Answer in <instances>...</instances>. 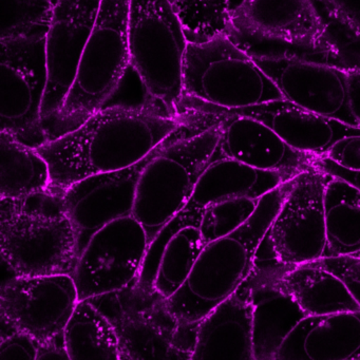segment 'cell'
I'll return each instance as SVG.
<instances>
[{
	"label": "cell",
	"mask_w": 360,
	"mask_h": 360,
	"mask_svg": "<svg viewBox=\"0 0 360 360\" xmlns=\"http://www.w3.org/2000/svg\"><path fill=\"white\" fill-rule=\"evenodd\" d=\"M323 158L345 169L360 172V136L341 139L330 147Z\"/></svg>",
	"instance_id": "836d02e7"
},
{
	"label": "cell",
	"mask_w": 360,
	"mask_h": 360,
	"mask_svg": "<svg viewBox=\"0 0 360 360\" xmlns=\"http://www.w3.org/2000/svg\"><path fill=\"white\" fill-rule=\"evenodd\" d=\"M252 271L290 296L307 317L360 309L343 282L321 267L305 263L266 269L254 266Z\"/></svg>",
	"instance_id": "7402d4cb"
},
{
	"label": "cell",
	"mask_w": 360,
	"mask_h": 360,
	"mask_svg": "<svg viewBox=\"0 0 360 360\" xmlns=\"http://www.w3.org/2000/svg\"><path fill=\"white\" fill-rule=\"evenodd\" d=\"M260 200L233 198L208 205L202 214L198 229L205 243L237 231L254 214Z\"/></svg>",
	"instance_id": "4dcf8cb0"
},
{
	"label": "cell",
	"mask_w": 360,
	"mask_h": 360,
	"mask_svg": "<svg viewBox=\"0 0 360 360\" xmlns=\"http://www.w3.org/2000/svg\"><path fill=\"white\" fill-rule=\"evenodd\" d=\"M148 248L146 231L132 216L96 231L71 275L79 301L123 290L139 280Z\"/></svg>",
	"instance_id": "5bb4252c"
},
{
	"label": "cell",
	"mask_w": 360,
	"mask_h": 360,
	"mask_svg": "<svg viewBox=\"0 0 360 360\" xmlns=\"http://www.w3.org/2000/svg\"><path fill=\"white\" fill-rule=\"evenodd\" d=\"M89 299L107 316L121 347L122 360L176 359L193 357L197 323L179 319L167 299L139 284Z\"/></svg>",
	"instance_id": "ba28073f"
},
{
	"label": "cell",
	"mask_w": 360,
	"mask_h": 360,
	"mask_svg": "<svg viewBox=\"0 0 360 360\" xmlns=\"http://www.w3.org/2000/svg\"><path fill=\"white\" fill-rule=\"evenodd\" d=\"M79 302L75 279L68 274L10 278L0 290L1 337L20 330L39 345L62 337Z\"/></svg>",
	"instance_id": "4fadbf2b"
},
{
	"label": "cell",
	"mask_w": 360,
	"mask_h": 360,
	"mask_svg": "<svg viewBox=\"0 0 360 360\" xmlns=\"http://www.w3.org/2000/svg\"><path fill=\"white\" fill-rule=\"evenodd\" d=\"M205 245L198 227H184L174 233L162 252L153 288L166 299L174 296L188 279Z\"/></svg>",
	"instance_id": "4316f807"
},
{
	"label": "cell",
	"mask_w": 360,
	"mask_h": 360,
	"mask_svg": "<svg viewBox=\"0 0 360 360\" xmlns=\"http://www.w3.org/2000/svg\"><path fill=\"white\" fill-rule=\"evenodd\" d=\"M309 264L321 267L337 276L360 307V257L352 255L324 257L319 260L309 262Z\"/></svg>",
	"instance_id": "1f68e13d"
},
{
	"label": "cell",
	"mask_w": 360,
	"mask_h": 360,
	"mask_svg": "<svg viewBox=\"0 0 360 360\" xmlns=\"http://www.w3.org/2000/svg\"><path fill=\"white\" fill-rule=\"evenodd\" d=\"M218 150L250 167L290 176L317 167L319 158L296 150L262 122L241 115L223 121Z\"/></svg>",
	"instance_id": "ac0fdd59"
},
{
	"label": "cell",
	"mask_w": 360,
	"mask_h": 360,
	"mask_svg": "<svg viewBox=\"0 0 360 360\" xmlns=\"http://www.w3.org/2000/svg\"><path fill=\"white\" fill-rule=\"evenodd\" d=\"M330 176L316 167L292 179L263 239L279 264L295 266L326 257L324 195Z\"/></svg>",
	"instance_id": "7c38bea8"
},
{
	"label": "cell",
	"mask_w": 360,
	"mask_h": 360,
	"mask_svg": "<svg viewBox=\"0 0 360 360\" xmlns=\"http://www.w3.org/2000/svg\"><path fill=\"white\" fill-rule=\"evenodd\" d=\"M0 199H20L49 191V165L37 149L0 132Z\"/></svg>",
	"instance_id": "d4e9b609"
},
{
	"label": "cell",
	"mask_w": 360,
	"mask_h": 360,
	"mask_svg": "<svg viewBox=\"0 0 360 360\" xmlns=\"http://www.w3.org/2000/svg\"><path fill=\"white\" fill-rule=\"evenodd\" d=\"M223 122L187 123L155 150L141 172L132 217L153 243L188 201L200 176L214 160Z\"/></svg>",
	"instance_id": "277c9868"
},
{
	"label": "cell",
	"mask_w": 360,
	"mask_h": 360,
	"mask_svg": "<svg viewBox=\"0 0 360 360\" xmlns=\"http://www.w3.org/2000/svg\"><path fill=\"white\" fill-rule=\"evenodd\" d=\"M292 179L261 198L254 214L237 231L206 243L184 285L167 299L179 319L197 323L250 277L259 245L290 193Z\"/></svg>",
	"instance_id": "3957f363"
},
{
	"label": "cell",
	"mask_w": 360,
	"mask_h": 360,
	"mask_svg": "<svg viewBox=\"0 0 360 360\" xmlns=\"http://www.w3.org/2000/svg\"><path fill=\"white\" fill-rule=\"evenodd\" d=\"M252 56L284 100L359 127L352 110L347 71L297 56Z\"/></svg>",
	"instance_id": "9a60e30c"
},
{
	"label": "cell",
	"mask_w": 360,
	"mask_h": 360,
	"mask_svg": "<svg viewBox=\"0 0 360 360\" xmlns=\"http://www.w3.org/2000/svg\"><path fill=\"white\" fill-rule=\"evenodd\" d=\"M187 123L148 100L108 105L77 129L37 148L49 165V191L62 193L88 176L131 167Z\"/></svg>",
	"instance_id": "6da1fadb"
},
{
	"label": "cell",
	"mask_w": 360,
	"mask_h": 360,
	"mask_svg": "<svg viewBox=\"0 0 360 360\" xmlns=\"http://www.w3.org/2000/svg\"><path fill=\"white\" fill-rule=\"evenodd\" d=\"M326 257L360 252V189L330 176L324 195Z\"/></svg>",
	"instance_id": "484cf974"
},
{
	"label": "cell",
	"mask_w": 360,
	"mask_h": 360,
	"mask_svg": "<svg viewBox=\"0 0 360 360\" xmlns=\"http://www.w3.org/2000/svg\"><path fill=\"white\" fill-rule=\"evenodd\" d=\"M226 34L252 56H297L330 65L315 0H236Z\"/></svg>",
	"instance_id": "52a82bcc"
},
{
	"label": "cell",
	"mask_w": 360,
	"mask_h": 360,
	"mask_svg": "<svg viewBox=\"0 0 360 360\" xmlns=\"http://www.w3.org/2000/svg\"><path fill=\"white\" fill-rule=\"evenodd\" d=\"M128 34L131 67L147 100L178 117L188 41L170 0H129Z\"/></svg>",
	"instance_id": "9c48e42d"
},
{
	"label": "cell",
	"mask_w": 360,
	"mask_h": 360,
	"mask_svg": "<svg viewBox=\"0 0 360 360\" xmlns=\"http://www.w3.org/2000/svg\"><path fill=\"white\" fill-rule=\"evenodd\" d=\"M41 359H65L70 360L66 345H65L64 335L53 339L49 342L39 345L37 360Z\"/></svg>",
	"instance_id": "8d00e7d4"
},
{
	"label": "cell",
	"mask_w": 360,
	"mask_h": 360,
	"mask_svg": "<svg viewBox=\"0 0 360 360\" xmlns=\"http://www.w3.org/2000/svg\"><path fill=\"white\" fill-rule=\"evenodd\" d=\"M39 342L27 333L13 330L1 337L0 360H37Z\"/></svg>",
	"instance_id": "d6a6232c"
},
{
	"label": "cell",
	"mask_w": 360,
	"mask_h": 360,
	"mask_svg": "<svg viewBox=\"0 0 360 360\" xmlns=\"http://www.w3.org/2000/svg\"><path fill=\"white\" fill-rule=\"evenodd\" d=\"M349 87L352 110L360 127V71L349 72Z\"/></svg>",
	"instance_id": "74e56055"
},
{
	"label": "cell",
	"mask_w": 360,
	"mask_h": 360,
	"mask_svg": "<svg viewBox=\"0 0 360 360\" xmlns=\"http://www.w3.org/2000/svg\"><path fill=\"white\" fill-rule=\"evenodd\" d=\"M284 100L252 54L227 34L188 43L182 71L178 117L223 122L242 109Z\"/></svg>",
	"instance_id": "7a4b0ae2"
},
{
	"label": "cell",
	"mask_w": 360,
	"mask_h": 360,
	"mask_svg": "<svg viewBox=\"0 0 360 360\" xmlns=\"http://www.w3.org/2000/svg\"><path fill=\"white\" fill-rule=\"evenodd\" d=\"M294 176L279 172H263L229 159L217 148L214 160L200 176L184 207L176 214L149 245L139 284L153 290V280L164 248L168 240L187 226H199L203 210L210 204L233 198L260 200Z\"/></svg>",
	"instance_id": "8fae6325"
},
{
	"label": "cell",
	"mask_w": 360,
	"mask_h": 360,
	"mask_svg": "<svg viewBox=\"0 0 360 360\" xmlns=\"http://www.w3.org/2000/svg\"><path fill=\"white\" fill-rule=\"evenodd\" d=\"M188 43L200 44L226 34L233 0H170Z\"/></svg>",
	"instance_id": "f1b7e54d"
},
{
	"label": "cell",
	"mask_w": 360,
	"mask_h": 360,
	"mask_svg": "<svg viewBox=\"0 0 360 360\" xmlns=\"http://www.w3.org/2000/svg\"><path fill=\"white\" fill-rule=\"evenodd\" d=\"M360 30V0H315Z\"/></svg>",
	"instance_id": "e575fe53"
},
{
	"label": "cell",
	"mask_w": 360,
	"mask_h": 360,
	"mask_svg": "<svg viewBox=\"0 0 360 360\" xmlns=\"http://www.w3.org/2000/svg\"><path fill=\"white\" fill-rule=\"evenodd\" d=\"M101 4L102 0H58L46 37L48 84L41 112L45 132L70 90Z\"/></svg>",
	"instance_id": "2e32d148"
},
{
	"label": "cell",
	"mask_w": 360,
	"mask_h": 360,
	"mask_svg": "<svg viewBox=\"0 0 360 360\" xmlns=\"http://www.w3.org/2000/svg\"><path fill=\"white\" fill-rule=\"evenodd\" d=\"M283 359L360 360V309L304 318L280 347Z\"/></svg>",
	"instance_id": "44dd1931"
},
{
	"label": "cell",
	"mask_w": 360,
	"mask_h": 360,
	"mask_svg": "<svg viewBox=\"0 0 360 360\" xmlns=\"http://www.w3.org/2000/svg\"><path fill=\"white\" fill-rule=\"evenodd\" d=\"M128 13L129 0H102L70 90L46 128L48 142L77 129L108 106L107 103L131 66Z\"/></svg>",
	"instance_id": "8992f818"
},
{
	"label": "cell",
	"mask_w": 360,
	"mask_h": 360,
	"mask_svg": "<svg viewBox=\"0 0 360 360\" xmlns=\"http://www.w3.org/2000/svg\"><path fill=\"white\" fill-rule=\"evenodd\" d=\"M317 7L323 20L330 65L347 72L360 71V30L319 4Z\"/></svg>",
	"instance_id": "f546056e"
},
{
	"label": "cell",
	"mask_w": 360,
	"mask_h": 360,
	"mask_svg": "<svg viewBox=\"0 0 360 360\" xmlns=\"http://www.w3.org/2000/svg\"><path fill=\"white\" fill-rule=\"evenodd\" d=\"M316 166L322 172L330 174V176H336V178L342 179L345 182L354 185L360 189V172H352V170L345 169L340 166L335 164L330 160L326 158L319 157L316 161Z\"/></svg>",
	"instance_id": "d590c367"
},
{
	"label": "cell",
	"mask_w": 360,
	"mask_h": 360,
	"mask_svg": "<svg viewBox=\"0 0 360 360\" xmlns=\"http://www.w3.org/2000/svg\"><path fill=\"white\" fill-rule=\"evenodd\" d=\"M252 343L255 360H276L288 335L307 316L284 292L252 271Z\"/></svg>",
	"instance_id": "603a6c76"
},
{
	"label": "cell",
	"mask_w": 360,
	"mask_h": 360,
	"mask_svg": "<svg viewBox=\"0 0 360 360\" xmlns=\"http://www.w3.org/2000/svg\"><path fill=\"white\" fill-rule=\"evenodd\" d=\"M191 359L255 360L252 284L248 278L198 322Z\"/></svg>",
	"instance_id": "d6986e66"
},
{
	"label": "cell",
	"mask_w": 360,
	"mask_h": 360,
	"mask_svg": "<svg viewBox=\"0 0 360 360\" xmlns=\"http://www.w3.org/2000/svg\"><path fill=\"white\" fill-rule=\"evenodd\" d=\"M155 150L131 167L88 176L63 191L77 231L79 256L96 231L113 221L132 216L139 176Z\"/></svg>",
	"instance_id": "e0dca14e"
},
{
	"label": "cell",
	"mask_w": 360,
	"mask_h": 360,
	"mask_svg": "<svg viewBox=\"0 0 360 360\" xmlns=\"http://www.w3.org/2000/svg\"><path fill=\"white\" fill-rule=\"evenodd\" d=\"M70 360H122L117 332L107 316L90 300L79 301L64 330Z\"/></svg>",
	"instance_id": "cb8c5ba5"
},
{
	"label": "cell",
	"mask_w": 360,
	"mask_h": 360,
	"mask_svg": "<svg viewBox=\"0 0 360 360\" xmlns=\"http://www.w3.org/2000/svg\"><path fill=\"white\" fill-rule=\"evenodd\" d=\"M58 0H1L0 39H46Z\"/></svg>",
	"instance_id": "83f0119b"
},
{
	"label": "cell",
	"mask_w": 360,
	"mask_h": 360,
	"mask_svg": "<svg viewBox=\"0 0 360 360\" xmlns=\"http://www.w3.org/2000/svg\"><path fill=\"white\" fill-rule=\"evenodd\" d=\"M235 115L262 122L301 153L323 157L341 139L360 136V128L303 108L286 100L242 109Z\"/></svg>",
	"instance_id": "ffe728a7"
},
{
	"label": "cell",
	"mask_w": 360,
	"mask_h": 360,
	"mask_svg": "<svg viewBox=\"0 0 360 360\" xmlns=\"http://www.w3.org/2000/svg\"><path fill=\"white\" fill-rule=\"evenodd\" d=\"M236 0H233V3H235ZM231 7H233V6H231Z\"/></svg>",
	"instance_id": "ab89813d"
},
{
	"label": "cell",
	"mask_w": 360,
	"mask_h": 360,
	"mask_svg": "<svg viewBox=\"0 0 360 360\" xmlns=\"http://www.w3.org/2000/svg\"><path fill=\"white\" fill-rule=\"evenodd\" d=\"M0 132L37 149L48 142L43 104L48 84L46 39H0Z\"/></svg>",
	"instance_id": "30bf717a"
},
{
	"label": "cell",
	"mask_w": 360,
	"mask_h": 360,
	"mask_svg": "<svg viewBox=\"0 0 360 360\" xmlns=\"http://www.w3.org/2000/svg\"><path fill=\"white\" fill-rule=\"evenodd\" d=\"M0 254L15 276L72 275L77 235L62 193L0 199Z\"/></svg>",
	"instance_id": "5b68a950"
},
{
	"label": "cell",
	"mask_w": 360,
	"mask_h": 360,
	"mask_svg": "<svg viewBox=\"0 0 360 360\" xmlns=\"http://www.w3.org/2000/svg\"><path fill=\"white\" fill-rule=\"evenodd\" d=\"M352 256L360 257V252H355V254H352Z\"/></svg>",
	"instance_id": "f35d334b"
}]
</instances>
